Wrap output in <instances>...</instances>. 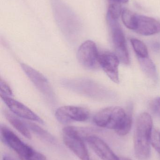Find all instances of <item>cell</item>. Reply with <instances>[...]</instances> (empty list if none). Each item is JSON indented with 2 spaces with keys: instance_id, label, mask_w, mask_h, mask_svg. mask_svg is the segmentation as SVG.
Wrapping results in <instances>:
<instances>
[{
  "instance_id": "6da1fadb",
  "label": "cell",
  "mask_w": 160,
  "mask_h": 160,
  "mask_svg": "<svg viewBox=\"0 0 160 160\" xmlns=\"http://www.w3.org/2000/svg\"><path fill=\"white\" fill-rule=\"evenodd\" d=\"M153 120L150 114L141 113L137 118L134 135L135 155L138 159L147 160L151 154Z\"/></svg>"
},
{
  "instance_id": "4fadbf2b",
  "label": "cell",
  "mask_w": 160,
  "mask_h": 160,
  "mask_svg": "<svg viewBox=\"0 0 160 160\" xmlns=\"http://www.w3.org/2000/svg\"><path fill=\"white\" fill-rule=\"evenodd\" d=\"M93 151L102 160H119L109 146L101 138L94 135L85 138Z\"/></svg>"
},
{
  "instance_id": "603a6c76",
  "label": "cell",
  "mask_w": 160,
  "mask_h": 160,
  "mask_svg": "<svg viewBox=\"0 0 160 160\" xmlns=\"http://www.w3.org/2000/svg\"><path fill=\"white\" fill-rule=\"evenodd\" d=\"M3 160H16L11 156L8 155H4L3 157Z\"/></svg>"
},
{
  "instance_id": "7c38bea8",
  "label": "cell",
  "mask_w": 160,
  "mask_h": 160,
  "mask_svg": "<svg viewBox=\"0 0 160 160\" xmlns=\"http://www.w3.org/2000/svg\"><path fill=\"white\" fill-rule=\"evenodd\" d=\"M135 31L139 34L150 36L160 32V22L154 18L136 14Z\"/></svg>"
},
{
  "instance_id": "d6986e66",
  "label": "cell",
  "mask_w": 160,
  "mask_h": 160,
  "mask_svg": "<svg viewBox=\"0 0 160 160\" xmlns=\"http://www.w3.org/2000/svg\"><path fill=\"white\" fill-rule=\"evenodd\" d=\"M122 12L121 3L117 2L110 1L107 18L118 20V18L122 14Z\"/></svg>"
},
{
  "instance_id": "44dd1931",
  "label": "cell",
  "mask_w": 160,
  "mask_h": 160,
  "mask_svg": "<svg viewBox=\"0 0 160 160\" xmlns=\"http://www.w3.org/2000/svg\"><path fill=\"white\" fill-rule=\"evenodd\" d=\"M151 144L154 148L160 154V132H153Z\"/></svg>"
},
{
  "instance_id": "9a60e30c",
  "label": "cell",
  "mask_w": 160,
  "mask_h": 160,
  "mask_svg": "<svg viewBox=\"0 0 160 160\" xmlns=\"http://www.w3.org/2000/svg\"><path fill=\"white\" fill-rule=\"evenodd\" d=\"M141 68L143 72L148 78L156 81L157 79V68L153 61L148 57L140 58L137 57Z\"/></svg>"
},
{
  "instance_id": "ac0fdd59",
  "label": "cell",
  "mask_w": 160,
  "mask_h": 160,
  "mask_svg": "<svg viewBox=\"0 0 160 160\" xmlns=\"http://www.w3.org/2000/svg\"><path fill=\"white\" fill-rule=\"evenodd\" d=\"M130 41L137 57L146 58L149 57L147 47L142 41L136 38H131Z\"/></svg>"
},
{
  "instance_id": "30bf717a",
  "label": "cell",
  "mask_w": 160,
  "mask_h": 160,
  "mask_svg": "<svg viewBox=\"0 0 160 160\" xmlns=\"http://www.w3.org/2000/svg\"><path fill=\"white\" fill-rule=\"evenodd\" d=\"M119 60L116 54L111 52L100 54L99 63L103 71L112 81L119 83L118 66Z\"/></svg>"
},
{
  "instance_id": "d4e9b609",
  "label": "cell",
  "mask_w": 160,
  "mask_h": 160,
  "mask_svg": "<svg viewBox=\"0 0 160 160\" xmlns=\"http://www.w3.org/2000/svg\"><path fill=\"white\" fill-rule=\"evenodd\" d=\"M119 160H131L129 159H128V158H119Z\"/></svg>"
},
{
  "instance_id": "ffe728a7",
  "label": "cell",
  "mask_w": 160,
  "mask_h": 160,
  "mask_svg": "<svg viewBox=\"0 0 160 160\" xmlns=\"http://www.w3.org/2000/svg\"><path fill=\"white\" fill-rule=\"evenodd\" d=\"M0 88H1V97H9L11 98L13 96L12 90L8 84L4 81L1 79L0 81Z\"/></svg>"
},
{
  "instance_id": "277c9868",
  "label": "cell",
  "mask_w": 160,
  "mask_h": 160,
  "mask_svg": "<svg viewBox=\"0 0 160 160\" xmlns=\"http://www.w3.org/2000/svg\"><path fill=\"white\" fill-rule=\"evenodd\" d=\"M63 140L66 146L81 160H90L79 128L67 127L63 130Z\"/></svg>"
},
{
  "instance_id": "ba28073f",
  "label": "cell",
  "mask_w": 160,
  "mask_h": 160,
  "mask_svg": "<svg viewBox=\"0 0 160 160\" xmlns=\"http://www.w3.org/2000/svg\"><path fill=\"white\" fill-rule=\"evenodd\" d=\"M21 67L29 79L45 97L50 100L54 98V93L48 79L42 74L28 65L22 63Z\"/></svg>"
},
{
  "instance_id": "2e32d148",
  "label": "cell",
  "mask_w": 160,
  "mask_h": 160,
  "mask_svg": "<svg viewBox=\"0 0 160 160\" xmlns=\"http://www.w3.org/2000/svg\"><path fill=\"white\" fill-rule=\"evenodd\" d=\"M26 125L28 126V128L30 129L33 132H34L44 141H46L48 142L51 143H54L55 142V139L53 136L50 133H49L47 131L45 130L42 128L39 127V126H37L34 123H30V122L27 123Z\"/></svg>"
},
{
  "instance_id": "cb8c5ba5",
  "label": "cell",
  "mask_w": 160,
  "mask_h": 160,
  "mask_svg": "<svg viewBox=\"0 0 160 160\" xmlns=\"http://www.w3.org/2000/svg\"><path fill=\"white\" fill-rule=\"evenodd\" d=\"M110 1L117 2L120 3H126L128 2L129 0H110Z\"/></svg>"
},
{
  "instance_id": "9c48e42d",
  "label": "cell",
  "mask_w": 160,
  "mask_h": 160,
  "mask_svg": "<svg viewBox=\"0 0 160 160\" xmlns=\"http://www.w3.org/2000/svg\"><path fill=\"white\" fill-rule=\"evenodd\" d=\"M54 12L60 26L65 28L69 26L77 28L79 22L76 15L61 0H52Z\"/></svg>"
},
{
  "instance_id": "e0dca14e",
  "label": "cell",
  "mask_w": 160,
  "mask_h": 160,
  "mask_svg": "<svg viewBox=\"0 0 160 160\" xmlns=\"http://www.w3.org/2000/svg\"><path fill=\"white\" fill-rule=\"evenodd\" d=\"M136 14L126 8L122 10V20L125 26L131 30H135L136 25Z\"/></svg>"
},
{
  "instance_id": "7a4b0ae2",
  "label": "cell",
  "mask_w": 160,
  "mask_h": 160,
  "mask_svg": "<svg viewBox=\"0 0 160 160\" xmlns=\"http://www.w3.org/2000/svg\"><path fill=\"white\" fill-rule=\"evenodd\" d=\"M1 135L4 142L14 150L22 160H47L45 156L22 142L5 126H1Z\"/></svg>"
},
{
  "instance_id": "5bb4252c",
  "label": "cell",
  "mask_w": 160,
  "mask_h": 160,
  "mask_svg": "<svg viewBox=\"0 0 160 160\" xmlns=\"http://www.w3.org/2000/svg\"><path fill=\"white\" fill-rule=\"evenodd\" d=\"M5 116L10 124L25 138L31 139L32 138L29 128L25 123L14 116L7 111H5Z\"/></svg>"
},
{
  "instance_id": "7402d4cb",
  "label": "cell",
  "mask_w": 160,
  "mask_h": 160,
  "mask_svg": "<svg viewBox=\"0 0 160 160\" xmlns=\"http://www.w3.org/2000/svg\"><path fill=\"white\" fill-rule=\"evenodd\" d=\"M150 108L154 114L160 117V97L153 100L150 103Z\"/></svg>"
},
{
  "instance_id": "52a82bcc",
  "label": "cell",
  "mask_w": 160,
  "mask_h": 160,
  "mask_svg": "<svg viewBox=\"0 0 160 160\" xmlns=\"http://www.w3.org/2000/svg\"><path fill=\"white\" fill-rule=\"evenodd\" d=\"M99 56L95 43L89 40L85 41L80 46L77 52L79 62L88 69L95 68L98 65H99Z\"/></svg>"
},
{
  "instance_id": "8992f818",
  "label": "cell",
  "mask_w": 160,
  "mask_h": 160,
  "mask_svg": "<svg viewBox=\"0 0 160 160\" xmlns=\"http://www.w3.org/2000/svg\"><path fill=\"white\" fill-rule=\"evenodd\" d=\"M55 116L61 124L66 125L74 121L84 122L89 118V111L83 107L67 105L56 110Z\"/></svg>"
},
{
  "instance_id": "3957f363",
  "label": "cell",
  "mask_w": 160,
  "mask_h": 160,
  "mask_svg": "<svg viewBox=\"0 0 160 160\" xmlns=\"http://www.w3.org/2000/svg\"><path fill=\"white\" fill-rule=\"evenodd\" d=\"M127 112L118 106H111L102 109L96 114L93 118L95 125L101 128L115 130L116 132L126 122Z\"/></svg>"
},
{
  "instance_id": "8fae6325",
  "label": "cell",
  "mask_w": 160,
  "mask_h": 160,
  "mask_svg": "<svg viewBox=\"0 0 160 160\" xmlns=\"http://www.w3.org/2000/svg\"><path fill=\"white\" fill-rule=\"evenodd\" d=\"M1 97L8 109L14 114L24 119L44 124V121L39 117L21 102L9 97Z\"/></svg>"
},
{
  "instance_id": "5b68a950",
  "label": "cell",
  "mask_w": 160,
  "mask_h": 160,
  "mask_svg": "<svg viewBox=\"0 0 160 160\" xmlns=\"http://www.w3.org/2000/svg\"><path fill=\"white\" fill-rule=\"evenodd\" d=\"M107 19L111 30L112 40L116 54L120 62L124 64L128 65L130 63L129 54L123 30L118 22V20L107 18Z\"/></svg>"
}]
</instances>
